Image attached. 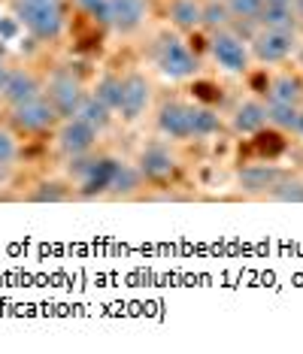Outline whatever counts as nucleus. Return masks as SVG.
I'll use <instances>...</instances> for the list:
<instances>
[{
    "label": "nucleus",
    "instance_id": "obj_14",
    "mask_svg": "<svg viewBox=\"0 0 303 354\" xmlns=\"http://www.w3.org/2000/svg\"><path fill=\"white\" fill-rule=\"evenodd\" d=\"M116 160L109 155H98V160L91 164V170L85 173L82 182H76V200H94V197H107L109 191V179H113Z\"/></svg>",
    "mask_w": 303,
    "mask_h": 354
},
{
    "label": "nucleus",
    "instance_id": "obj_29",
    "mask_svg": "<svg viewBox=\"0 0 303 354\" xmlns=\"http://www.w3.org/2000/svg\"><path fill=\"white\" fill-rule=\"evenodd\" d=\"M73 6L94 25L109 28V0H73Z\"/></svg>",
    "mask_w": 303,
    "mask_h": 354
},
{
    "label": "nucleus",
    "instance_id": "obj_16",
    "mask_svg": "<svg viewBox=\"0 0 303 354\" xmlns=\"http://www.w3.org/2000/svg\"><path fill=\"white\" fill-rule=\"evenodd\" d=\"M143 188H146V179H143V173L137 170V164L116 160V170H113V179H109L107 197H113V200H131V197H137Z\"/></svg>",
    "mask_w": 303,
    "mask_h": 354
},
{
    "label": "nucleus",
    "instance_id": "obj_20",
    "mask_svg": "<svg viewBox=\"0 0 303 354\" xmlns=\"http://www.w3.org/2000/svg\"><path fill=\"white\" fill-rule=\"evenodd\" d=\"M15 164H19V136L6 124H0V188L10 185Z\"/></svg>",
    "mask_w": 303,
    "mask_h": 354
},
{
    "label": "nucleus",
    "instance_id": "obj_25",
    "mask_svg": "<svg viewBox=\"0 0 303 354\" xmlns=\"http://www.w3.org/2000/svg\"><path fill=\"white\" fill-rule=\"evenodd\" d=\"M230 10L225 0H203L201 3V28L203 30H221L230 25Z\"/></svg>",
    "mask_w": 303,
    "mask_h": 354
},
{
    "label": "nucleus",
    "instance_id": "obj_23",
    "mask_svg": "<svg viewBox=\"0 0 303 354\" xmlns=\"http://www.w3.org/2000/svg\"><path fill=\"white\" fill-rule=\"evenodd\" d=\"M267 124L285 133H297V122H300V106L291 103H279V100H267Z\"/></svg>",
    "mask_w": 303,
    "mask_h": 354
},
{
    "label": "nucleus",
    "instance_id": "obj_19",
    "mask_svg": "<svg viewBox=\"0 0 303 354\" xmlns=\"http://www.w3.org/2000/svg\"><path fill=\"white\" fill-rule=\"evenodd\" d=\"M267 97L279 100V103H291V106H300V103H303V82H300V76L291 73V70L273 76V79H270Z\"/></svg>",
    "mask_w": 303,
    "mask_h": 354
},
{
    "label": "nucleus",
    "instance_id": "obj_11",
    "mask_svg": "<svg viewBox=\"0 0 303 354\" xmlns=\"http://www.w3.org/2000/svg\"><path fill=\"white\" fill-rule=\"evenodd\" d=\"M285 176L282 167L270 164V160H258V164H246L237 173V188L243 191L246 197H261L267 200V194L276 188V182Z\"/></svg>",
    "mask_w": 303,
    "mask_h": 354
},
{
    "label": "nucleus",
    "instance_id": "obj_6",
    "mask_svg": "<svg viewBox=\"0 0 303 354\" xmlns=\"http://www.w3.org/2000/svg\"><path fill=\"white\" fill-rule=\"evenodd\" d=\"M210 58L219 64L225 73H249L252 67V52H249V43L240 39L234 30L221 28V30H210Z\"/></svg>",
    "mask_w": 303,
    "mask_h": 354
},
{
    "label": "nucleus",
    "instance_id": "obj_31",
    "mask_svg": "<svg viewBox=\"0 0 303 354\" xmlns=\"http://www.w3.org/2000/svg\"><path fill=\"white\" fill-rule=\"evenodd\" d=\"M10 61H6V55H0V91H3V85H6V76H10Z\"/></svg>",
    "mask_w": 303,
    "mask_h": 354
},
{
    "label": "nucleus",
    "instance_id": "obj_21",
    "mask_svg": "<svg viewBox=\"0 0 303 354\" xmlns=\"http://www.w3.org/2000/svg\"><path fill=\"white\" fill-rule=\"evenodd\" d=\"M258 28H276V30H300V21L291 6L285 3H264L258 15Z\"/></svg>",
    "mask_w": 303,
    "mask_h": 354
},
{
    "label": "nucleus",
    "instance_id": "obj_10",
    "mask_svg": "<svg viewBox=\"0 0 303 354\" xmlns=\"http://www.w3.org/2000/svg\"><path fill=\"white\" fill-rule=\"evenodd\" d=\"M98 140H100V133L76 115L64 118V122L55 127V146H58L64 158H76V155H85V151H94Z\"/></svg>",
    "mask_w": 303,
    "mask_h": 354
},
{
    "label": "nucleus",
    "instance_id": "obj_8",
    "mask_svg": "<svg viewBox=\"0 0 303 354\" xmlns=\"http://www.w3.org/2000/svg\"><path fill=\"white\" fill-rule=\"evenodd\" d=\"M252 61L258 64H282L297 52V30H276V28H258L249 39Z\"/></svg>",
    "mask_w": 303,
    "mask_h": 354
},
{
    "label": "nucleus",
    "instance_id": "obj_4",
    "mask_svg": "<svg viewBox=\"0 0 303 354\" xmlns=\"http://www.w3.org/2000/svg\"><path fill=\"white\" fill-rule=\"evenodd\" d=\"M85 82L82 76L73 70V64H61V67H55L52 73H46V82H43V97L52 103L55 112L64 118H73L79 106H82L85 100Z\"/></svg>",
    "mask_w": 303,
    "mask_h": 354
},
{
    "label": "nucleus",
    "instance_id": "obj_28",
    "mask_svg": "<svg viewBox=\"0 0 303 354\" xmlns=\"http://www.w3.org/2000/svg\"><path fill=\"white\" fill-rule=\"evenodd\" d=\"M191 131H194V140H206V136L221 131V115L210 106H197L194 103V115H191Z\"/></svg>",
    "mask_w": 303,
    "mask_h": 354
},
{
    "label": "nucleus",
    "instance_id": "obj_26",
    "mask_svg": "<svg viewBox=\"0 0 303 354\" xmlns=\"http://www.w3.org/2000/svg\"><path fill=\"white\" fill-rule=\"evenodd\" d=\"M267 200H273V203H303V176L285 173L276 182V188L267 194Z\"/></svg>",
    "mask_w": 303,
    "mask_h": 354
},
{
    "label": "nucleus",
    "instance_id": "obj_24",
    "mask_svg": "<svg viewBox=\"0 0 303 354\" xmlns=\"http://www.w3.org/2000/svg\"><path fill=\"white\" fill-rule=\"evenodd\" d=\"M91 94L103 103V106H109L113 112H118V103H122V76H118V73H103L98 82H94Z\"/></svg>",
    "mask_w": 303,
    "mask_h": 354
},
{
    "label": "nucleus",
    "instance_id": "obj_33",
    "mask_svg": "<svg viewBox=\"0 0 303 354\" xmlns=\"http://www.w3.org/2000/svg\"><path fill=\"white\" fill-rule=\"evenodd\" d=\"M297 136L303 140V109H300V122H297Z\"/></svg>",
    "mask_w": 303,
    "mask_h": 354
},
{
    "label": "nucleus",
    "instance_id": "obj_2",
    "mask_svg": "<svg viewBox=\"0 0 303 354\" xmlns=\"http://www.w3.org/2000/svg\"><path fill=\"white\" fill-rule=\"evenodd\" d=\"M152 64L167 76V79H194L197 70H201V61L197 55L188 49L179 39V34L173 30H161L155 39H152Z\"/></svg>",
    "mask_w": 303,
    "mask_h": 354
},
{
    "label": "nucleus",
    "instance_id": "obj_7",
    "mask_svg": "<svg viewBox=\"0 0 303 354\" xmlns=\"http://www.w3.org/2000/svg\"><path fill=\"white\" fill-rule=\"evenodd\" d=\"M191 115H194V103H185L179 97H164L155 109V127L164 140L170 142H188L194 140L191 131Z\"/></svg>",
    "mask_w": 303,
    "mask_h": 354
},
{
    "label": "nucleus",
    "instance_id": "obj_15",
    "mask_svg": "<svg viewBox=\"0 0 303 354\" xmlns=\"http://www.w3.org/2000/svg\"><path fill=\"white\" fill-rule=\"evenodd\" d=\"M264 127H267V106H264V100H258V97L243 100L240 106L234 109V115H230V131L240 136H252V133L264 131Z\"/></svg>",
    "mask_w": 303,
    "mask_h": 354
},
{
    "label": "nucleus",
    "instance_id": "obj_30",
    "mask_svg": "<svg viewBox=\"0 0 303 354\" xmlns=\"http://www.w3.org/2000/svg\"><path fill=\"white\" fill-rule=\"evenodd\" d=\"M225 3L230 15L240 21H258L261 10H264V0H225Z\"/></svg>",
    "mask_w": 303,
    "mask_h": 354
},
{
    "label": "nucleus",
    "instance_id": "obj_22",
    "mask_svg": "<svg viewBox=\"0 0 303 354\" xmlns=\"http://www.w3.org/2000/svg\"><path fill=\"white\" fill-rule=\"evenodd\" d=\"M76 118H82L85 124H91L98 133H103L109 124H113L116 112L109 106H103V103L89 91V94H85V100H82V106H79V112H76Z\"/></svg>",
    "mask_w": 303,
    "mask_h": 354
},
{
    "label": "nucleus",
    "instance_id": "obj_9",
    "mask_svg": "<svg viewBox=\"0 0 303 354\" xmlns=\"http://www.w3.org/2000/svg\"><path fill=\"white\" fill-rule=\"evenodd\" d=\"M152 79L140 70H131V73L122 76V103H118V115H122L125 124H137L143 115L152 106Z\"/></svg>",
    "mask_w": 303,
    "mask_h": 354
},
{
    "label": "nucleus",
    "instance_id": "obj_18",
    "mask_svg": "<svg viewBox=\"0 0 303 354\" xmlns=\"http://www.w3.org/2000/svg\"><path fill=\"white\" fill-rule=\"evenodd\" d=\"M201 3L203 0H167V19L182 34H194L201 28Z\"/></svg>",
    "mask_w": 303,
    "mask_h": 354
},
{
    "label": "nucleus",
    "instance_id": "obj_27",
    "mask_svg": "<svg viewBox=\"0 0 303 354\" xmlns=\"http://www.w3.org/2000/svg\"><path fill=\"white\" fill-rule=\"evenodd\" d=\"M252 136H255L252 149H255V155H258L261 160L279 158L285 151V146H288V140H282V133H279V131H258V133H252Z\"/></svg>",
    "mask_w": 303,
    "mask_h": 354
},
{
    "label": "nucleus",
    "instance_id": "obj_1",
    "mask_svg": "<svg viewBox=\"0 0 303 354\" xmlns=\"http://www.w3.org/2000/svg\"><path fill=\"white\" fill-rule=\"evenodd\" d=\"M15 21L28 30L37 43H58L67 25L61 0H12Z\"/></svg>",
    "mask_w": 303,
    "mask_h": 354
},
{
    "label": "nucleus",
    "instance_id": "obj_5",
    "mask_svg": "<svg viewBox=\"0 0 303 354\" xmlns=\"http://www.w3.org/2000/svg\"><path fill=\"white\" fill-rule=\"evenodd\" d=\"M137 170L143 173L146 185H155V188H170V185L179 182L182 176V167H179V158L170 151V146L161 140H152L140 149L137 155Z\"/></svg>",
    "mask_w": 303,
    "mask_h": 354
},
{
    "label": "nucleus",
    "instance_id": "obj_34",
    "mask_svg": "<svg viewBox=\"0 0 303 354\" xmlns=\"http://www.w3.org/2000/svg\"><path fill=\"white\" fill-rule=\"evenodd\" d=\"M264 3H285V6H291V0H264Z\"/></svg>",
    "mask_w": 303,
    "mask_h": 354
},
{
    "label": "nucleus",
    "instance_id": "obj_3",
    "mask_svg": "<svg viewBox=\"0 0 303 354\" xmlns=\"http://www.w3.org/2000/svg\"><path fill=\"white\" fill-rule=\"evenodd\" d=\"M3 115H6V127L15 136H49L61 124V115L43 94L19 103V106L3 109Z\"/></svg>",
    "mask_w": 303,
    "mask_h": 354
},
{
    "label": "nucleus",
    "instance_id": "obj_13",
    "mask_svg": "<svg viewBox=\"0 0 303 354\" xmlns=\"http://www.w3.org/2000/svg\"><path fill=\"white\" fill-rule=\"evenodd\" d=\"M146 0H109V28L122 37H134L146 25Z\"/></svg>",
    "mask_w": 303,
    "mask_h": 354
},
{
    "label": "nucleus",
    "instance_id": "obj_17",
    "mask_svg": "<svg viewBox=\"0 0 303 354\" xmlns=\"http://www.w3.org/2000/svg\"><path fill=\"white\" fill-rule=\"evenodd\" d=\"M28 203H67L76 200V185L70 179H43L25 194Z\"/></svg>",
    "mask_w": 303,
    "mask_h": 354
},
{
    "label": "nucleus",
    "instance_id": "obj_12",
    "mask_svg": "<svg viewBox=\"0 0 303 354\" xmlns=\"http://www.w3.org/2000/svg\"><path fill=\"white\" fill-rule=\"evenodd\" d=\"M43 82L46 76H39L34 67H12L10 76H6V85L0 91V106L10 109V106H19L37 94H43Z\"/></svg>",
    "mask_w": 303,
    "mask_h": 354
},
{
    "label": "nucleus",
    "instance_id": "obj_32",
    "mask_svg": "<svg viewBox=\"0 0 303 354\" xmlns=\"http://www.w3.org/2000/svg\"><path fill=\"white\" fill-rule=\"evenodd\" d=\"M291 10H294V15H297V21L303 25V0H291Z\"/></svg>",
    "mask_w": 303,
    "mask_h": 354
}]
</instances>
